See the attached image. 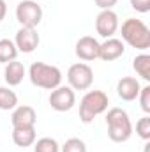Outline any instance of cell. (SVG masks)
Returning a JSON list of instances; mask_svg holds the SVG:
<instances>
[{
	"label": "cell",
	"mask_w": 150,
	"mask_h": 152,
	"mask_svg": "<svg viewBox=\"0 0 150 152\" xmlns=\"http://www.w3.org/2000/svg\"><path fill=\"white\" fill-rule=\"evenodd\" d=\"M106 126H108V136L115 143H124L133 134V122L129 113L122 108H110L106 113Z\"/></svg>",
	"instance_id": "1"
},
{
	"label": "cell",
	"mask_w": 150,
	"mask_h": 152,
	"mask_svg": "<svg viewBox=\"0 0 150 152\" xmlns=\"http://www.w3.org/2000/svg\"><path fill=\"white\" fill-rule=\"evenodd\" d=\"M108 104H110V99H108L106 92H103V90H88L79 101V120L83 124L94 122V118L97 115L104 113L108 110Z\"/></svg>",
	"instance_id": "2"
},
{
	"label": "cell",
	"mask_w": 150,
	"mask_h": 152,
	"mask_svg": "<svg viewBox=\"0 0 150 152\" xmlns=\"http://www.w3.org/2000/svg\"><path fill=\"white\" fill-rule=\"evenodd\" d=\"M120 32H122V39L129 46H133L136 50H141V51H145V50L150 48V30L141 20L127 18L122 23Z\"/></svg>",
	"instance_id": "3"
},
{
	"label": "cell",
	"mask_w": 150,
	"mask_h": 152,
	"mask_svg": "<svg viewBox=\"0 0 150 152\" xmlns=\"http://www.w3.org/2000/svg\"><path fill=\"white\" fill-rule=\"evenodd\" d=\"M28 78L32 85H36L39 88L53 90L60 87L62 83V71L57 66H50L44 62H34L28 69Z\"/></svg>",
	"instance_id": "4"
},
{
	"label": "cell",
	"mask_w": 150,
	"mask_h": 152,
	"mask_svg": "<svg viewBox=\"0 0 150 152\" xmlns=\"http://www.w3.org/2000/svg\"><path fill=\"white\" fill-rule=\"evenodd\" d=\"M67 81L73 90H87L94 81V71L85 62L73 64L67 71Z\"/></svg>",
	"instance_id": "5"
},
{
	"label": "cell",
	"mask_w": 150,
	"mask_h": 152,
	"mask_svg": "<svg viewBox=\"0 0 150 152\" xmlns=\"http://www.w3.org/2000/svg\"><path fill=\"white\" fill-rule=\"evenodd\" d=\"M16 20L21 27L36 28L42 20V9L34 0H21L16 7Z\"/></svg>",
	"instance_id": "6"
},
{
	"label": "cell",
	"mask_w": 150,
	"mask_h": 152,
	"mask_svg": "<svg viewBox=\"0 0 150 152\" xmlns=\"http://www.w3.org/2000/svg\"><path fill=\"white\" fill-rule=\"evenodd\" d=\"M76 103L74 90L71 87H57L50 94V106L55 112H69Z\"/></svg>",
	"instance_id": "7"
},
{
	"label": "cell",
	"mask_w": 150,
	"mask_h": 152,
	"mask_svg": "<svg viewBox=\"0 0 150 152\" xmlns=\"http://www.w3.org/2000/svg\"><path fill=\"white\" fill-rule=\"evenodd\" d=\"M95 30L101 37L110 39L118 30V16L113 9H104L95 18Z\"/></svg>",
	"instance_id": "8"
},
{
	"label": "cell",
	"mask_w": 150,
	"mask_h": 152,
	"mask_svg": "<svg viewBox=\"0 0 150 152\" xmlns=\"http://www.w3.org/2000/svg\"><path fill=\"white\" fill-rule=\"evenodd\" d=\"M99 41L92 36H83V37L78 39L76 42V57L79 60H85V62H92L95 58H99Z\"/></svg>",
	"instance_id": "9"
},
{
	"label": "cell",
	"mask_w": 150,
	"mask_h": 152,
	"mask_svg": "<svg viewBox=\"0 0 150 152\" xmlns=\"http://www.w3.org/2000/svg\"><path fill=\"white\" fill-rule=\"evenodd\" d=\"M39 34L36 28H30V27H21L18 32H16V39H14V44L18 48V51L21 53H32L36 48L39 46Z\"/></svg>",
	"instance_id": "10"
},
{
	"label": "cell",
	"mask_w": 150,
	"mask_h": 152,
	"mask_svg": "<svg viewBox=\"0 0 150 152\" xmlns=\"http://www.w3.org/2000/svg\"><path fill=\"white\" fill-rule=\"evenodd\" d=\"M36 120H37V113L28 104L16 106L11 115L12 127H36Z\"/></svg>",
	"instance_id": "11"
},
{
	"label": "cell",
	"mask_w": 150,
	"mask_h": 152,
	"mask_svg": "<svg viewBox=\"0 0 150 152\" xmlns=\"http://www.w3.org/2000/svg\"><path fill=\"white\" fill-rule=\"evenodd\" d=\"M125 51V46L120 39L110 37L106 39L103 44H99V58L104 62H113L117 58H120Z\"/></svg>",
	"instance_id": "12"
},
{
	"label": "cell",
	"mask_w": 150,
	"mask_h": 152,
	"mask_svg": "<svg viewBox=\"0 0 150 152\" xmlns=\"http://www.w3.org/2000/svg\"><path fill=\"white\" fill-rule=\"evenodd\" d=\"M141 90V85L136 78L133 76H124L117 83V94L122 101H134Z\"/></svg>",
	"instance_id": "13"
},
{
	"label": "cell",
	"mask_w": 150,
	"mask_h": 152,
	"mask_svg": "<svg viewBox=\"0 0 150 152\" xmlns=\"http://www.w3.org/2000/svg\"><path fill=\"white\" fill-rule=\"evenodd\" d=\"M25 78V66L18 60H12V62H7L5 64V69H4V80L7 85L11 87H16L23 81Z\"/></svg>",
	"instance_id": "14"
},
{
	"label": "cell",
	"mask_w": 150,
	"mask_h": 152,
	"mask_svg": "<svg viewBox=\"0 0 150 152\" xmlns=\"http://www.w3.org/2000/svg\"><path fill=\"white\" fill-rule=\"evenodd\" d=\"M36 138V127H12V142L18 147H30L34 145Z\"/></svg>",
	"instance_id": "15"
},
{
	"label": "cell",
	"mask_w": 150,
	"mask_h": 152,
	"mask_svg": "<svg viewBox=\"0 0 150 152\" xmlns=\"http://www.w3.org/2000/svg\"><path fill=\"white\" fill-rule=\"evenodd\" d=\"M18 57V48L14 41L11 39H0V64H7L16 60Z\"/></svg>",
	"instance_id": "16"
},
{
	"label": "cell",
	"mask_w": 150,
	"mask_h": 152,
	"mask_svg": "<svg viewBox=\"0 0 150 152\" xmlns=\"http://www.w3.org/2000/svg\"><path fill=\"white\" fill-rule=\"evenodd\" d=\"M16 106H18L16 92L7 88V87H0V110L9 112V110H14Z\"/></svg>",
	"instance_id": "17"
},
{
	"label": "cell",
	"mask_w": 150,
	"mask_h": 152,
	"mask_svg": "<svg viewBox=\"0 0 150 152\" xmlns=\"http://www.w3.org/2000/svg\"><path fill=\"white\" fill-rule=\"evenodd\" d=\"M133 67L145 81H150V55L141 53L133 60Z\"/></svg>",
	"instance_id": "18"
},
{
	"label": "cell",
	"mask_w": 150,
	"mask_h": 152,
	"mask_svg": "<svg viewBox=\"0 0 150 152\" xmlns=\"http://www.w3.org/2000/svg\"><path fill=\"white\" fill-rule=\"evenodd\" d=\"M34 152H60V145L55 138L44 136L34 142Z\"/></svg>",
	"instance_id": "19"
},
{
	"label": "cell",
	"mask_w": 150,
	"mask_h": 152,
	"mask_svg": "<svg viewBox=\"0 0 150 152\" xmlns=\"http://www.w3.org/2000/svg\"><path fill=\"white\" fill-rule=\"evenodd\" d=\"M60 152H87V145L83 140L79 138H69L62 147H60Z\"/></svg>",
	"instance_id": "20"
},
{
	"label": "cell",
	"mask_w": 150,
	"mask_h": 152,
	"mask_svg": "<svg viewBox=\"0 0 150 152\" xmlns=\"http://www.w3.org/2000/svg\"><path fill=\"white\" fill-rule=\"evenodd\" d=\"M136 134L141 138V140H150V117L145 115L141 117L138 122H136Z\"/></svg>",
	"instance_id": "21"
},
{
	"label": "cell",
	"mask_w": 150,
	"mask_h": 152,
	"mask_svg": "<svg viewBox=\"0 0 150 152\" xmlns=\"http://www.w3.org/2000/svg\"><path fill=\"white\" fill-rule=\"evenodd\" d=\"M138 97H140L141 110H143L145 113H150V85H147V87H141V90H140Z\"/></svg>",
	"instance_id": "22"
},
{
	"label": "cell",
	"mask_w": 150,
	"mask_h": 152,
	"mask_svg": "<svg viewBox=\"0 0 150 152\" xmlns=\"http://www.w3.org/2000/svg\"><path fill=\"white\" fill-rule=\"evenodd\" d=\"M131 7L138 12H149L150 11V0H131Z\"/></svg>",
	"instance_id": "23"
},
{
	"label": "cell",
	"mask_w": 150,
	"mask_h": 152,
	"mask_svg": "<svg viewBox=\"0 0 150 152\" xmlns=\"http://www.w3.org/2000/svg\"><path fill=\"white\" fill-rule=\"evenodd\" d=\"M95 2V5L101 9V11H104V9H113V5L117 4V0H94Z\"/></svg>",
	"instance_id": "24"
},
{
	"label": "cell",
	"mask_w": 150,
	"mask_h": 152,
	"mask_svg": "<svg viewBox=\"0 0 150 152\" xmlns=\"http://www.w3.org/2000/svg\"><path fill=\"white\" fill-rule=\"evenodd\" d=\"M5 14H7V4L5 0H0V21L5 18Z\"/></svg>",
	"instance_id": "25"
}]
</instances>
